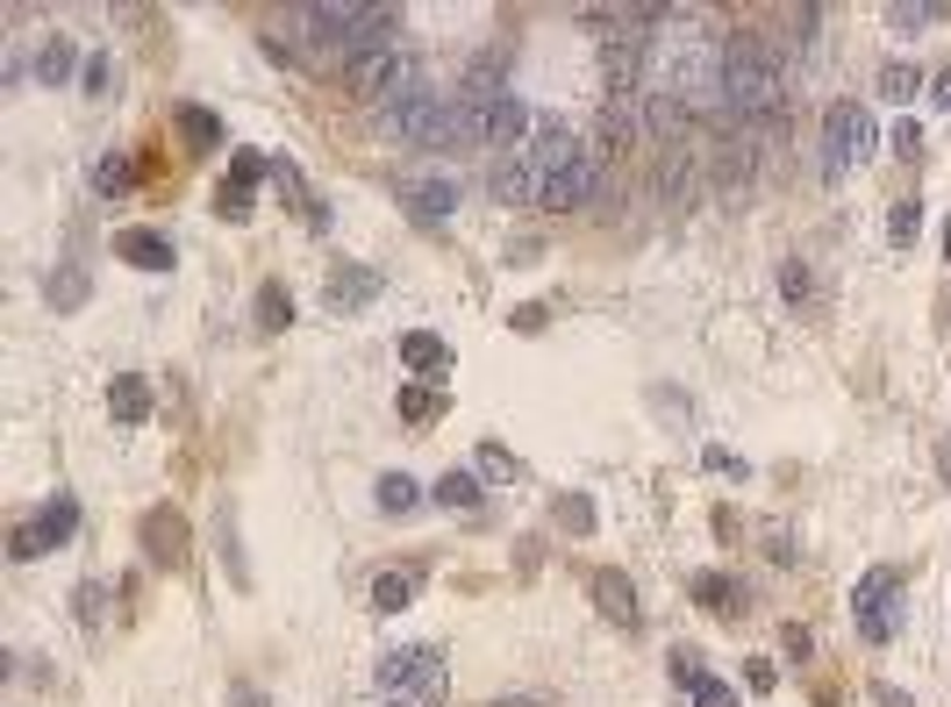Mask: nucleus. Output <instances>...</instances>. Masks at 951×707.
<instances>
[{"label": "nucleus", "instance_id": "obj_9", "mask_svg": "<svg viewBox=\"0 0 951 707\" xmlns=\"http://www.w3.org/2000/svg\"><path fill=\"white\" fill-rule=\"evenodd\" d=\"M594 607H601L616 629H637L644 607H637V587H630L623 571H594Z\"/></svg>", "mask_w": 951, "mask_h": 707}, {"label": "nucleus", "instance_id": "obj_30", "mask_svg": "<svg viewBox=\"0 0 951 707\" xmlns=\"http://www.w3.org/2000/svg\"><path fill=\"white\" fill-rule=\"evenodd\" d=\"M72 601H79V629H101V615H107V587H101V579H87Z\"/></svg>", "mask_w": 951, "mask_h": 707}, {"label": "nucleus", "instance_id": "obj_8", "mask_svg": "<svg viewBox=\"0 0 951 707\" xmlns=\"http://www.w3.org/2000/svg\"><path fill=\"white\" fill-rule=\"evenodd\" d=\"M115 258H129L137 272H173V236H157V229H122L115 236Z\"/></svg>", "mask_w": 951, "mask_h": 707}, {"label": "nucleus", "instance_id": "obj_2", "mask_svg": "<svg viewBox=\"0 0 951 707\" xmlns=\"http://www.w3.org/2000/svg\"><path fill=\"white\" fill-rule=\"evenodd\" d=\"M873 115H865L859 101H830V115H823V172H851L859 157H873Z\"/></svg>", "mask_w": 951, "mask_h": 707}, {"label": "nucleus", "instance_id": "obj_40", "mask_svg": "<svg viewBox=\"0 0 951 707\" xmlns=\"http://www.w3.org/2000/svg\"><path fill=\"white\" fill-rule=\"evenodd\" d=\"M779 286H787V300H809V272H801V265H787V272H779Z\"/></svg>", "mask_w": 951, "mask_h": 707}, {"label": "nucleus", "instance_id": "obj_7", "mask_svg": "<svg viewBox=\"0 0 951 707\" xmlns=\"http://www.w3.org/2000/svg\"><path fill=\"white\" fill-rule=\"evenodd\" d=\"M494 193L516 207H544V172H536L530 157H494Z\"/></svg>", "mask_w": 951, "mask_h": 707}, {"label": "nucleus", "instance_id": "obj_4", "mask_svg": "<svg viewBox=\"0 0 951 707\" xmlns=\"http://www.w3.org/2000/svg\"><path fill=\"white\" fill-rule=\"evenodd\" d=\"M380 686H416L422 700H444V651L436 643H416V651H386L380 657Z\"/></svg>", "mask_w": 951, "mask_h": 707}, {"label": "nucleus", "instance_id": "obj_17", "mask_svg": "<svg viewBox=\"0 0 951 707\" xmlns=\"http://www.w3.org/2000/svg\"><path fill=\"white\" fill-rule=\"evenodd\" d=\"M401 364H408V372H422V380H444V364H451V350L436 344L430 329H416V336H401Z\"/></svg>", "mask_w": 951, "mask_h": 707}, {"label": "nucleus", "instance_id": "obj_22", "mask_svg": "<svg viewBox=\"0 0 951 707\" xmlns=\"http://www.w3.org/2000/svg\"><path fill=\"white\" fill-rule=\"evenodd\" d=\"M179 137H187L193 151H215V143H223V121H215L208 107H179Z\"/></svg>", "mask_w": 951, "mask_h": 707}, {"label": "nucleus", "instance_id": "obj_38", "mask_svg": "<svg viewBox=\"0 0 951 707\" xmlns=\"http://www.w3.org/2000/svg\"><path fill=\"white\" fill-rule=\"evenodd\" d=\"M895 151L901 157H923V129H916V121H895Z\"/></svg>", "mask_w": 951, "mask_h": 707}, {"label": "nucleus", "instance_id": "obj_21", "mask_svg": "<svg viewBox=\"0 0 951 707\" xmlns=\"http://www.w3.org/2000/svg\"><path fill=\"white\" fill-rule=\"evenodd\" d=\"M372 493H380V515H408V507L422 501V486L408 479V472H386V479L372 486Z\"/></svg>", "mask_w": 951, "mask_h": 707}, {"label": "nucleus", "instance_id": "obj_31", "mask_svg": "<svg viewBox=\"0 0 951 707\" xmlns=\"http://www.w3.org/2000/svg\"><path fill=\"white\" fill-rule=\"evenodd\" d=\"M36 522H43V536H51V543H65V536L79 529V507H72V501H51V507H43Z\"/></svg>", "mask_w": 951, "mask_h": 707}, {"label": "nucleus", "instance_id": "obj_14", "mask_svg": "<svg viewBox=\"0 0 951 707\" xmlns=\"http://www.w3.org/2000/svg\"><path fill=\"white\" fill-rule=\"evenodd\" d=\"M687 101H680V93H665V87H651L644 93V129H651V137H687Z\"/></svg>", "mask_w": 951, "mask_h": 707}, {"label": "nucleus", "instance_id": "obj_1", "mask_svg": "<svg viewBox=\"0 0 951 707\" xmlns=\"http://www.w3.org/2000/svg\"><path fill=\"white\" fill-rule=\"evenodd\" d=\"M723 101L737 107L744 121L779 115V101H787V79H779L773 51H765L759 36H723Z\"/></svg>", "mask_w": 951, "mask_h": 707}, {"label": "nucleus", "instance_id": "obj_41", "mask_svg": "<svg viewBox=\"0 0 951 707\" xmlns=\"http://www.w3.org/2000/svg\"><path fill=\"white\" fill-rule=\"evenodd\" d=\"M480 472H486V479H502V472H516V465H508V450H480Z\"/></svg>", "mask_w": 951, "mask_h": 707}, {"label": "nucleus", "instance_id": "obj_13", "mask_svg": "<svg viewBox=\"0 0 951 707\" xmlns=\"http://www.w3.org/2000/svg\"><path fill=\"white\" fill-rule=\"evenodd\" d=\"M107 414H115L122 429H143V422H151V386H143L137 372H122V380L107 386Z\"/></svg>", "mask_w": 951, "mask_h": 707}, {"label": "nucleus", "instance_id": "obj_12", "mask_svg": "<svg viewBox=\"0 0 951 707\" xmlns=\"http://www.w3.org/2000/svg\"><path fill=\"white\" fill-rule=\"evenodd\" d=\"M351 15H358V8H301V29H308V43H322V51H351Z\"/></svg>", "mask_w": 951, "mask_h": 707}, {"label": "nucleus", "instance_id": "obj_3", "mask_svg": "<svg viewBox=\"0 0 951 707\" xmlns=\"http://www.w3.org/2000/svg\"><path fill=\"white\" fill-rule=\"evenodd\" d=\"M895 601H901V579H895V571H865L859 587H851V615H859V637L865 643H895V629H901Z\"/></svg>", "mask_w": 951, "mask_h": 707}, {"label": "nucleus", "instance_id": "obj_33", "mask_svg": "<svg viewBox=\"0 0 951 707\" xmlns=\"http://www.w3.org/2000/svg\"><path fill=\"white\" fill-rule=\"evenodd\" d=\"M687 693H694V707H737V693H730V686H723V679H709V672L694 679V686H687Z\"/></svg>", "mask_w": 951, "mask_h": 707}, {"label": "nucleus", "instance_id": "obj_23", "mask_svg": "<svg viewBox=\"0 0 951 707\" xmlns=\"http://www.w3.org/2000/svg\"><path fill=\"white\" fill-rule=\"evenodd\" d=\"M408 422H436L444 414V394H430V386H401V400H394Z\"/></svg>", "mask_w": 951, "mask_h": 707}, {"label": "nucleus", "instance_id": "obj_16", "mask_svg": "<svg viewBox=\"0 0 951 707\" xmlns=\"http://www.w3.org/2000/svg\"><path fill=\"white\" fill-rule=\"evenodd\" d=\"M72 72H87V65H79V51H72V36H43V51H36V79H43V87H65Z\"/></svg>", "mask_w": 951, "mask_h": 707}, {"label": "nucleus", "instance_id": "obj_25", "mask_svg": "<svg viewBox=\"0 0 951 707\" xmlns=\"http://www.w3.org/2000/svg\"><path fill=\"white\" fill-rule=\"evenodd\" d=\"M937 15H944V0H916V8L895 0V8H887V29H923V22H937Z\"/></svg>", "mask_w": 951, "mask_h": 707}, {"label": "nucleus", "instance_id": "obj_20", "mask_svg": "<svg viewBox=\"0 0 951 707\" xmlns=\"http://www.w3.org/2000/svg\"><path fill=\"white\" fill-rule=\"evenodd\" d=\"M408 601H416V571H380V579H372V607H380V615H401Z\"/></svg>", "mask_w": 951, "mask_h": 707}, {"label": "nucleus", "instance_id": "obj_26", "mask_svg": "<svg viewBox=\"0 0 951 707\" xmlns=\"http://www.w3.org/2000/svg\"><path fill=\"white\" fill-rule=\"evenodd\" d=\"M43 551H51V536H43V522H22V529H15V543H8V557H15V565H36Z\"/></svg>", "mask_w": 951, "mask_h": 707}, {"label": "nucleus", "instance_id": "obj_24", "mask_svg": "<svg viewBox=\"0 0 951 707\" xmlns=\"http://www.w3.org/2000/svg\"><path fill=\"white\" fill-rule=\"evenodd\" d=\"M294 322V300H287V286H258V329H287Z\"/></svg>", "mask_w": 951, "mask_h": 707}, {"label": "nucleus", "instance_id": "obj_44", "mask_svg": "<svg viewBox=\"0 0 951 707\" xmlns=\"http://www.w3.org/2000/svg\"><path fill=\"white\" fill-rule=\"evenodd\" d=\"M873 700H880V707H916V700H909V693H895V686H880V693H873Z\"/></svg>", "mask_w": 951, "mask_h": 707}, {"label": "nucleus", "instance_id": "obj_15", "mask_svg": "<svg viewBox=\"0 0 951 707\" xmlns=\"http://www.w3.org/2000/svg\"><path fill=\"white\" fill-rule=\"evenodd\" d=\"M329 308H365V300L380 294V272H365V265H344V272H329Z\"/></svg>", "mask_w": 951, "mask_h": 707}, {"label": "nucleus", "instance_id": "obj_34", "mask_svg": "<svg viewBox=\"0 0 951 707\" xmlns=\"http://www.w3.org/2000/svg\"><path fill=\"white\" fill-rule=\"evenodd\" d=\"M258 179H265V157L258 151H237V157H229V187H258Z\"/></svg>", "mask_w": 951, "mask_h": 707}, {"label": "nucleus", "instance_id": "obj_5", "mask_svg": "<svg viewBox=\"0 0 951 707\" xmlns=\"http://www.w3.org/2000/svg\"><path fill=\"white\" fill-rule=\"evenodd\" d=\"M344 87L358 93V101H394L401 87H408V57L401 51H365V57H344Z\"/></svg>", "mask_w": 951, "mask_h": 707}, {"label": "nucleus", "instance_id": "obj_36", "mask_svg": "<svg viewBox=\"0 0 951 707\" xmlns=\"http://www.w3.org/2000/svg\"><path fill=\"white\" fill-rule=\"evenodd\" d=\"M558 522H566V529H594V501L587 493H566V501H558Z\"/></svg>", "mask_w": 951, "mask_h": 707}, {"label": "nucleus", "instance_id": "obj_37", "mask_svg": "<svg viewBox=\"0 0 951 707\" xmlns=\"http://www.w3.org/2000/svg\"><path fill=\"white\" fill-rule=\"evenodd\" d=\"M51 300L79 308V300H87V272H65V279H51Z\"/></svg>", "mask_w": 951, "mask_h": 707}, {"label": "nucleus", "instance_id": "obj_28", "mask_svg": "<svg viewBox=\"0 0 951 707\" xmlns=\"http://www.w3.org/2000/svg\"><path fill=\"white\" fill-rule=\"evenodd\" d=\"M215 215H223V222H251V187H215Z\"/></svg>", "mask_w": 951, "mask_h": 707}, {"label": "nucleus", "instance_id": "obj_39", "mask_svg": "<svg viewBox=\"0 0 951 707\" xmlns=\"http://www.w3.org/2000/svg\"><path fill=\"white\" fill-rule=\"evenodd\" d=\"M665 665H673V679H680V686H694V679H701V657H694V651H673Z\"/></svg>", "mask_w": 951, "mask_h": 707}, {"label": "nucleus", "instance_id": "obj_43", "mask_svg": "<svg viewBox=\"0 0 951 707\" xmlns=\"http://www.w3.org/2000/svg\"><path fill=\"white\" fill-rule=\"evenodd\" d=\"M930 101H937V107H951V72H937V79H930Z\"/></svg>", "mask_w": 951, "mask_h": 707}, {"label": "nucleus", "instance_id": "obj_10", "mask_svg": "<svg viewBox=\"0 0 951 707\" xmlns=\"http://www.w3.org/2000/svg\"><path fill=\"white\" fill-rule=\"evenodd\" d=\"M401 207H408L416 222H444L451 207H458V187H451V179H401Z\"/></svg>", "mask_w": 951, "mask_h": 707}, {"label": "nucleus", "instance_id": "obj_11", "mask_svg": "<svg viewBox=\"0 0 951 707\" xmlns=\"http://www.w3.org/2000/svg\"><path fill=\"white\" fill-rule=\"evenodd\" d=\"M143 543H151V565H179L187 557V522L173 507H151L143 515Z\"/></svg>", "mask_w": 951, "mask_h": 707}, {"label": "nucleus", "instance_id": "obj_42", "mask_svg": "<svg viewBox=\"0 0 951 707\" xmlns=\"http://www.w3.org/2000/svg\"><path fill=\"white\" fill-rule=\"evenodd\" d=\"M751 686H759V693H773V686H779V672L765 665V657H751Z\"/></svg>", "mask_w": 951, "mask_h": 707}, {"label": "nucleus", "instance_id": "obj_45", "mask_svg": "<svg viewBox=\"0 0 951 707\" xmlns=\"http://www.w3.org/2000/svg\"><path fill=\"white\" fill-rule=\"evenodd\" d=\"M944 250H951V229H944Z\"/></svg>", "mask_w": 951, "mask_h": 707}, {"label": "nucleus", "instance_id": "obj_32", "mask_svg": "<svg viewBox=\"0 0 951 707\" xmlns=\"http://www.w3.org/2000/svg\"><path fill=\"white\" fill-rule=\"evenodd\" d=\"M93 179H101V193H129V187H137V165H129V157H101V172H93Z\"/></svg>", "mask_w": 951, "mask_h": 707}, {"label": "nucleus", "instance_id": "obj_18", "mask_svg": "<svg viewBox=\"0 0 951 707\" xmlns=\"http://www.w3.org/2000/svg\"><path fill=\"white\" fill-rule=\"evenodd\" d=\"M687 593L701 607H715V615H737V607H744V587H737V579H723V571H694Z\"/></svg>", "mask_w": 951, "mask_h": 707}, {"label": "nucleus", "instance_id": "obj_19", "mask_svg": "<svg viewBox=\"0 0 951 707\" xmlns=\"http://www.w3.org/2000/svg\"><path fill=\"white\" fill-rule=\"evenodd\" d=\"M430 501H436V507H451V515H472L486 493H480V479H472V472H444V479L430 486Z\"/></svg>", "mask_w": 951, "mask_h": 707}, {"label": "nucleus", "instance_id": "obj_6", "mask_svg": "<svg viewBox=\"0 0 951 707\" xmlns=\"http://www.w3.org/2000/svg\"><path fill=\"white\" fill-rule=\"evenodd\" d=\"M594 193H601V157L580 151L572 165H558L551 179H544V207H587Z\"/></svg>", "mask_w": 951, "mask_h": 707}, {"label": "nucleus", "instance_id": "obj_27", "mask_svg": "<svg viewBox=\"0 0 951 707\" xmlns=\"http://www.w3.org/2000/svg\"><path fill=\"white\" fill-rule=\"evenodd\" d=\"M916 87H923L916 65H880V93H887V101H916Z\"/></svg>", "mask_w": 951, "mask_h": 707}, {"label": "nucleus", "instance_id": "obj_29", "mask_svg": "<svg viewBox=\"0 0 951 707\" xmlns=\"http://www.w3.org/2000/svg\"><path fill=\"white\" fill-rule=\"evenodd\" d=\"M916 229H923V201H895V215H887V236H895V243H916Z\"/></svg>", "mask_w": 951, "mask_h": 707}, {"label": "nucleus", "instance_id": "obj_35", "mask_svg": "<svg viewBox=\"0 0 951 707\" xmlns=\"http://www.w3.org/2000/svg\"><path fill=\"white\" fill-rule=\"evenodd\" d=\"M79 87H87L93 101H101V93L115 87V57H87V72H79Z\"/></svg>", "mask_w": 951, "mask_h": 707}]
</instances>
